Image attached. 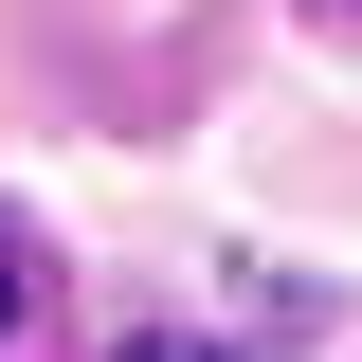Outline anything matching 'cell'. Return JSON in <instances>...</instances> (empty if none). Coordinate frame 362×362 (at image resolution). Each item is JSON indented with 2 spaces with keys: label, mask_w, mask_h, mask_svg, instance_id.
Returning a JSON list of instances; mask_svg holds the SVG:
<instances>
[{
  "label": "cell",
  "mask_w": 362,
  "mask_h": 362,
  "mask_svg": "<svg viewBox=\"0 0 362 362\" xmlns=\"http://www.w3.org/2000/svg\"><path fill=\"white\" fill-rule=\"evenodd\" d=\"M109 362H235V344H181V326H127Z\"/></svg>",
  "instance_id": "cell-1"
},
{
  "label": "cell",
  "mask_w": 362,
  "mask_h": 362,
  "mask_svg": "<svg viewBox=\"0 0 362 362\" xmlns=\"http://www.w3.org/2000/svg\"><path fill=\"white\" fill-rule=\"evenodd\" d=\"M0 308H18V254H0Z\"/></svg>",
  "instance_id": "cell-2"
},
{
  "label": "cell",
  "mask_w": 362,
  "mask_h": 362,
  "mask_svg": "<svg viewBox=\"0 0 362 362\" xmlns=\"http://www.w3.org/2000/svg\"><path fill=\"white\" fill-rule=\"evenodd\" d=\"M344 18H362V0H344Z\"/></svg>",
  "instance_id": "cell-3"
}]
</instances>
